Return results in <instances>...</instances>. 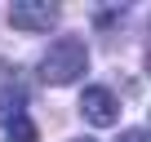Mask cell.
Instances as JSON below:
<instances>
[{
	"instance_id": "obj_1",
	"label": "cell",
	"mask_w": 151,
	"mask_h": 142,
	"mask_svg": "<svg viewBox=\"0 0 151 142\" xmlns=\"http://www.w3.org/2000/svg\"><path fill=\"white\" fill-rule=\"evenodd\" d=\"M85 67H89L85 40H80V36H62V40H53V44L45 49V58H40V76H45L49 85H71V80L85 76Z\"/></svg>"
},
{
	"instance_id": "obj_2",
	"label": "cell",
	"mask_w": 151,
	"mask_h": 142,
	"mask_svg": "<svg viewBox=\"0 0 151 142\" xmlns=\"http://www.w3.org/2000/svg\"><path fill=\"white\" fill-rule=\"evenodd\" d=\"M58 5H49V0H14L9 5V27L18 31H49L58 22Z\"/></svg>"
},
{
	"instance_id": "obj_3",
	"label": "cell",
	"mask_w": 151,
	"mask_h": 142,
	"mask_svg": "<svg viewBox=\"0 0 151 142\" xmlns=\"http://www.w3.org/2000/svg\"><path fill=\"white\" fill-rule=\"evenodd\" d=\"M80 115H85L89 124L107 129V124H116V115H120V102H116V93H111V89L93 85V89H85V93H80Z\"/></svg>"
},
{
	"instance_id": "obj_4",
	"label": "cell",
	"mask_w": 151,
	"mask_h": 142,
	"mask_svg": "<svg viewBox=\"0 0 151 142\" xmlns=\"http://www.w3.org/2000/svg\"><path fill=\"white\" fill-rule=\"evenodd\" d=\"M22 102H27V93L9 85L5 93H0V124H9V120H18V115H22Z\"/></svg>"
},
{
	"instance_id": "obj_5",
	"label": "cell",
	"mask_w": 151,
	"mask_h": 142,
	"mask_svg": "<svg viewBox=\"0 0 151 142\" xmlns=\"http://www.w3.org/2000/svg\"><path fill=\"white\" fill-rule=\"evenodd\" d=\"M5 142H40V138H36V124L27 115H18V120L5 124Z\"/></svg>"
},
{
	"instance_id": "obj_6",
	"label": "cell",
	"mask_w": 151,
	"mask_h": 142,
	"mask_svg": "<svg viewBox=\"0 0 151 142\" xmlns=\"http://www.w3.org/2000/svg\"><path fill=\"white\" fill-rule=\"evenodd\" d=\"M93 22H98V27H111V22H124V5H98Z\"/></svg>"
},
{
	"instance_id": "obj_7",
	"label": "cell",
	"mask_w": 151,
	"mask_h": 142,
	"mask_svg": "<svg viewBox=\"0 0 151 142\" xmlns=\"http://www.w3.org/2000/svg\"><path fill=\"white\" fill-rule=\"evenodd\" d=\"M120 142H151V129H124Z\"/></svg>"
},
{
	"instance_id": "obj_8",
	"label": "cell",
	"mask_w": 151,
	"mask_h": 142,
	"mask_svg": "<svg viewBox=\"0 0 151 142\" xmlns=\"http://www.w3.org/2000/svg\"><path fill=\"white\" fill-rule=\"evenodd\" d=\"M142 67H147V76H151V49H147V58H142Z\"/></svg>"
},
{
	"instance_id": "obj_9",
	"label": "cell",
	"mask_w": 151,
	"mask_h": 142,
	"mask_svg": "<svg viewBox=\"0 0 151 142\" xmlns=\"http://www.w3.org/2000/svg\"><path fill=\"white\" fill-rule=\"evenodd\" d=\"M76 142H93V138H76Z\"/></svg>"
}]
</instances>
